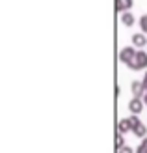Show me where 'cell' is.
Listing matches in <instances>:
<instances>
[{
    "label": "cell",
    "mask_w": 147,
    "mask_h": 153,
    "mask_svg": "<svg viewBox=\"0 0 147 153\" xmlns=\"http://www.w3.org/2000/svg\"><path fill=\"white\" fill-rule=\"evenodd\" d=\"M129 120H130V133H132L134 136H138V138H145V134H147V123H143L136 114H132Z\"/></svg>",
    "instance_id": "6da1fadb"
},
{
    "label": "cell",
    "mask_w": 147,
    "mask_h": 153,
    "mask_svg": "<svg viewBox=\"0 0 147 153\" xmlns=\"http://www.w3.org/2000/svg\"><path fill=\"white\" fill-rule=\"evenodd\" d=\"M127 67H129V69H132V71H145V69H147V51L138 49L134 60H132V62H130Z\"/></svg>",
    "instance_id": "7a4b0ae2"
},
{
    "label": "cell",
    "mask_w": 147,
    "mask_h": 153,
    "mask_svg": "<svg viewBox=\"0 0 147 153\" xmlns=\"http://www.w3.org/2000/svg\"><path fill=\"white\" fill-rule=\"evenodd\" d=\"M136 52H138V49L134 47V45H132V47H123L121 52H119V62H121V64H125V65H129V64L134 60Z\"/></svg>",
    "instance_id": "3957f363"
},
{
    "label": "cell",
    "mask_w": 147,
    "mask_h": 153,
    "mask_svg": "<svg viewBox=\"0 0 147 153\" xmlns=\"http://www.w3.org/2000/svg\"><path fill=\"white\" fill-rule=\"evenodd\" d=\"M145 108V103H143V99L142 97H132L130 99V103H129V110L130 114H142V110Z\"/></svg>",
    "instance_id": "277c9868"
},
{
    "label": "cell",
    "mask_w": 147,
    "mask_h": 153,
    "mask_svg": "<svg viewBox=\"0 0 147 153\" xmlns=\"http://www.w3.org/2000/svg\"><path fill=\"white\" fill-rule=\"evenodd\" d=\"M130 91H132V97H142L145 95V88H143V82L142 80H132L130 82Z\"/></svg>",
    "instance_id": "5b68a950"
},
{
    "label": "cell",
    "mask_w": 147,
    "mask_h": 153,
    "mask_svg": "<svg viewBox=\"0 0 147 153\" xmlns=\"http://www.w3.org/2000/svg\"><path fill=\"white\" fill-rule=\"evenodd\" d=\"M132 45L136 49H143V47H147V34H143V32H136V34H132Z\"/></svg>",
    "instance_id": "8992f818"
},
{
    "label": "cell",
    "mask_w": 147,
    "mask_h": 153,
    "mask_svg": "<svg viewBox=\"0 0 147 153\" xmlns=\"http://www.w3.org/2000/svg\"><path fill=\"white\" fill-rule=\"evenodd\" d=\"M132 4H134V0H115V11H117L119 15L123 11H130Z\"/></svg>",
    "instance_id": "52a82bcc"
},
{
    "label": "cell",
    "mask_w": 147,
    "mask_h": 153,
    "mask_svg": "<svg viewBox=\"0 0 147 153\" xmlns=\"http://www.w3.org/2000/svg\"><path fill=\"white\" fill-rule=\"evenodd\" d=\"M121 22L125 26H134L136 25V17H134V13H130V11H123L121 13Z\"/></svg>",
    "instance_id": "ba28073f"
},
{
    "label": "cell",
    "mask_w": 147,
    "mask_h": 153,
    "mask_svg": "<svg viewBox=\"0 0 147 153\" xmlns=\"http://www.w3.org/2000/svg\"><path fill=\"white\" fill-rule=\"evenodd\" d=\"M117 133H130V120L129 118H123L119 120V123H117Z\"/></svg>",
    "instance_id": "9c48e42d"
},
{
    "label": "cell",
    "mask_w": 147,
    "mask_h": 153,
    "mask_svg": "<svg viewBox=\"0 0 147 153\" xmlns=\"http://www.w3.org/2000/svg\"><path fill=\"white\" fill-rule=\"evenodd\" d=\"M138 26H140V32L147 34V13H143L140 19H138Z\"/></svg>",
    "instance_id": "30bf717a"
},
{
    "label": "cell",
    "mask_w": 147,
    "mask_h": 153,
    "mask_svg": "<svg viewBox=\"0 0 147 153\" xmlns=\"http://www.w3.org/2000/svg\"><path fill=\"white\" fill-rule=\"evenodd\" d=\"M125 146V138H123V133H115V148H123Z\"/></svg>",
    "instance_id": "8fae6325"
},
{
    "label": "cell",
    "mask_w": 147,
    "mask_h": 153,
    "mask_svg": "<svg viewBox=\"0 0 147 153\" xmlns=\"http://www.w3.org/2000/svg\"><path fill=\"white\" fill-rule=\"evenodd\" d=\"M136 153H147V136L142 138V144L136 148Z\"/></svg>",
    "instance_id": "7c38bea8"
},
{
    "label": "cell",
    "mask_w": 147,
    "mask_h": 153,
    "mask_svg": "<svg viewBox=\"0 0 147 153\" xmlns=\"http://www.w3.org/2000/svg\"><path fill=\"white\" fill-rule=\"evenodd\" d=\"M117 153H136V151L130 148V146H127V144H125L123 148H119V149H117Z\"/></svg>",
    "instance_id": "4fadbf2b"
},
{
    "label": "cell",
    "mask_w": 147,
    "mask_h": 153,
    "mask_svg": "<svg viewBox=\"0 0 147 153\" xmlns=\"http://www.w3.org/2000/svg\"><path fill=\"white\" fill-rule=\"evenodd\" d=\"M142 82H143V88H145V91H147V71H145V75H143V79H142Z\"/></svg>",
    "instance_id": "5bb4252c"
},
{
    "label": "cell",
    "mask_w": 147,
    "mask_h": 153,
    "mask_svg": "<svg viewBox=\"0 0 147 153\" xmlns=\"http://www.w3.org/2000/svg\"><path fill=\"white\" fill-rule=\"evenodd\" d=\"M143 103H145V106H147V91H145V95H143Z\"/></svg>",
    "instance_id": "9a60e30c"
}]
</instances>
